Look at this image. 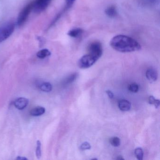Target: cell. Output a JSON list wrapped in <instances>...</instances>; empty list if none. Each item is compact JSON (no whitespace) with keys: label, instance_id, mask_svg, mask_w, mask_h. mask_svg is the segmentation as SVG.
Masks as SVG:
<instances>
[{"label":"cell","instance_id":"obj_17","mask_svg":"<svg viewBox=\"0 0 160 160\" xmlns=\"http://www.w3.org/2000/svg\"><path fill=\"white\" fill-rule=\"evenodd\" d=\"M134 154H135L136 158H137L138 160H141L143 159L144 153H143V151L141 148H138L135 149Z\"/></svg>","mask_w":160,"mask_h":160},{"label":"cell","instance_id":"obj_7","mask_svg":"<svg viewBox=\"0 0 160 160\" xmlns=\"http://www.w3.org/2000/svg\"><path fill=\"white\" fill-rule=\"evenodd\" d=\"M29 103V99L25 98H19L14 102V105L17 109L19 110L24 109Z\"/></svg>","mask_w":160,"mask_h":160},{"label":"cell","instance_id":"obj_11","mask_svg":"<svg viewBox=\"0 0 160 160\" xmlns=\"http://www.w3.org/2000/svg\"><path fill=\"white\" fill-rule=\"evenodd\" d=\"M83 32V30L80 28H74L70 30L68 32V35L71 37L77 38L81 36Z\"/></svg>","mask_w":160,"mask_h":160},{"label":"cell","instance_id":"obj_20","mask_svg":"<svg viewBox=\"0 0 160 160\" xmlns=\"http://www.w3.org/2000/svg\"><path fill=\"white\" fill-rule=\"evenodd\" d=\"M91 148V146L90 143L87 142H84L83 143L81 144L80 146V149L82 151L84 150H89Z\"/></svg>","mask_w":160,"mask_h":160},{"label":"cell","instance_id":"obj_25","mask_svg":"<svg viewBox=\"0 0 160 160\" xmlns=\"http://www.w3.org/2000/svg\"><path fill=\"white\" fill-rule=\"evenodd\" d=\"M17 160H27V158H25V157H23L21 156H18L17 158H16Z\"/></svg>","mask_w":160,"mask_h":160},{"label":"cell","instance_id":"obj_18","mask_svg":"<svg viewBox=\"0 0 160 160\" xmlns=\"http://www.w3.org/2000/svg\"><path fill=\"white\" fill-rule=\"evenodd\" d=\"M128 89L133 93H137L139 90V86L136 83H132L128 86Z\"/></svg>","mask_w":160,"mask_h":160},{"label":"cell","instance_id":"obj_16","mask_svg":"<svg viewBox=\"0 0 160 160\" xmlns=\"http://www.w3.org/2000/svg\"><path fill=\"white\" fill-rule=\"evenodd\" d=\"M110 142L111 145L115 147H118L121 144V141L119 138L117 137H114L110 138Z\"/></svg>","mask_w":160,"mask_h":160},{"label":"cell","instance_id":"obj_13","mask_svg":"<svg viewBox=\"0 0 160 160\" xmlns=\"http://www.w3.org/2000/svg\"><path fill=\"white\" fill-rule=\"evenodd\" d=\"M78 77V73H73L72 74L69 76V77L65 79L63 82L64 85H69L74 82Z\"/></svg>","mask_w":160,"mask_h":160},{"label":"cell","instance_id":"obj_6","mask_svg":"<svg viewBox=\"0 0 160 160\" xmlns=\"http://www.w3.org/2000/svg\"><path fill=\"white\" fill-rule=\"evenodd\" d=\"M51 1V0H35L32 2V10L36 13L43 12L48 7Z\"/></svg>","mask_w":160,"mask_h":160},{"label":"cell","instance_id":"obj_5","mask_svg":"<svg viewBox=\"0 0 160 160\" xmlns=\"http://www.w3.org/2000/svg\"><path fill=\"white\" fill-rule=\"evenodd\" d=\"M15 25L14 23H11L7 25L0 30V43L7 40L14 32Z\"/></svg>","mask_w":160,"mask_h":160},{"label":"cell","instance_id":"obj_15","mask_svg":"<svg viewBox=\"0 0 160 160\" xmlns=\"http://www.w3.org/2000/svg\"><path fill=\"white\" fill-rule=\"evenodd\" d=\"M40 90L44 92H50L52 90V86L50 83L44 82L40 86Z\"/></svg>","mask_w":160,"mask_h":160},{"label":"cell","instance_id":"obj_21","mask_svg":"<svg viewBox=\"0 0 160 160\" xmlns=\"http://www.w3.org/2000/svg\"><path fill=\"white\" fill-rule=\"evenodd\" d=\"M76 0H65L66 2V7L65 9H70L74 4Z\"/></svg>","mask_w":160,"mask_h":160},{"label":"cell","instance_id":"obj_24","mask_svg":"<svg viewBox=\"0 0 160 160\" xmlns=\"http://www.w3.org/2000/svg\"><path fill=\"white\" fill-rule=\"evenodd\" d=\"M160 101L159 99H156V101L154 102V105L155 106L156 108H158L159 107V106H160Z\"/></svg>","mask_w":160,"mask_h":160},{"label":"cell","instance_id":"obj_22","mask_svg":"<svg viewBox=\"0 0 160 160\" xmlns=\"http://www.w3.org/2000/svg\"><path fill=\"white\" fill-rule=\"evenodd\" d=\"M156 99L153 96H150L149 97V103L151 105H154V102L156 101Z\"/></svg>","mask_w":160,"mask_h":160},{"label":"cell","instance_id":"obj_8","mask_svg":"<svg viewBox=\"0 0 160 160\" xmlns=\"http://www.w3.org/2000/svg\"><path fill=\"white\" fill-rule=\"evenodd\" d=\"M146 76L147 79L152 82L156 81L158 78L156 71L153 68H150L146 71Z\"/></svg>","mask_w":160,"mask_h":160},{"label":"cell","instance_id":"obj_9","mask_svg":"<svg viewBox=\"0 0 160 160\" xmlns=\"http://www.w3.org/2000/svg\"><path fill=\"white\" fill-rule=\"evenodd\" d=\"M118 106L121 111H129L131 107V104L129 101L126 99H121L118 102Z\"/></svg>","mask_w":160,"mask_h":160},{"label":"cell","instance_id":"obj_2","mask_svg":"<svg viewBox=\"0 0 160 160\" xmlns=\"http://www.w3.org/2000/svg\"><path fill=\"white\" fill-rule=\"evenodd\" d=\"M97 59L90 54L84 55L78 62V65L81 69H87L93 66L97 61Z\"/></svg>","mask_w":160,"mask_h":160},{"label":"cell","instance_id":"obj_19","mask_svg":"<svg viewBox=\"0 0 160 160\" xmlns=\"http://www.w3.org/2000/svg\"><path fill=\"white\" fill-rule=\"evenodd\" d=\"M36 155L37 158L40 159L41 156V143L40 141H38L37 142V147L36 149Z\"/></svg>","mask_w":160,"mask_h":160},{"label":"cell","instance_id":"obj_4","mask_svg":"<svg viewBox=\"0 0 160 160\" xmlns=\"http://www.w3.org/2000/svg\"><path fill=\"white\" fill-rule=\"evenodd\" d=\"M32 10V3L31 2L23 9L20 12L17 18V25L18 26H22L27 21L30 15L31 11Z\"/></svg>","mask_w":160,"mask_h":160},{"label":"cell","instance_id":"obj_3","mask_svg":"<svg viewBox=\"0 0 160 160\" xmlns=\"http://www.w3.org/2000/svg\"><path fill=\"white\" fill-rule=\"evenodd\" d=\"M88 54L92 55L98 60L102 56L103 53V49L102 44L98 41L92 43L88 46Z\"/></svg>","mask_w":160,"mask_h":160},{"label":"cell","instance_id":"obj_26","mask_svg":"<svg viewBox=\"0 0 160 160\" xmlns=\"http://www.w3.org/2000/svg\"><path fill=\"white\" fill-rule=\"evenodd\" d=\"M117 160H125V159H124L123 157L122 156H118L117 157Z\"/></svg>","mask_w":160,"mask_h":160},{"label":"cell","instance_id":"obj_10","mask_svg":"<svg viewBox=\"0 0 160 160\" xmlns=\"http://www.w3.org/2000/svg\"><path fill=\"white\" fill-rule=\"evenodd\" d=\"M45 112V109L42 107H35L30 111V114L34 117L40 116Z\"/></svg>","mask_w":160,"mask_h":160},{"label":"cell","instance_id":"obj_12","mask_svg":"<svg viewBox=\"0 0 160 160\" xmlns=\"http://www.w3.org/2000/svg\"><path fill=\"white\" fill-rule=\"evenodd\" d=\"M106 15L110 18H113L117 15V10L114 6H110L107 7L105 10Z\"/></svg>","mask_w":160,"mask_h":160},{"label":"cell","instance_id":"obj_1","mask_svg":"<svg viewBox=\"0 0 160 160\" xmlns=\"http://www.w3.org/2000/svg\"><path fill=\"white\" fill-rule=\"evenodd\" d=\"M110 44L114 50L122 53L137 51L141 48V45L138 41L124 35L114 37L110 40Z\"/></svg>","mask_w":160,"mask_h":160},{"label":"cell","instance_id":"obj_23","mask_svg":"<svg viewBox=\"0 0 160 160\" xmlns=\"http://www.w3.org/2000/svg\"><path fill=\"white\" fill-rule=\"evenodd\" d=\"M106 93L107 94V95H108V96H109V97L110 98V99H112L113 98L114 94H113V93H112L111 91H106Z\"/></svg>","mask_w":160,"mask_h":160},{"label":"cell","instance_id":"obj_14","mask_svg":"<svg viewBox=\"0 0 160 160\" xmlns=\"http://www.w3.org/2000/svg\"><path fill=\"white\" fill-rule=\"evenodd\" d=\"M50 55V52L47 49H42L37 53V56L40 59L45 58L46 57H48Z\"/></svg>","mask_w":160,"mask_h":160}]
</instances>
